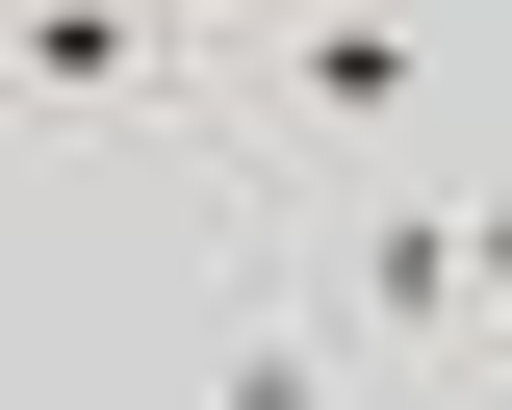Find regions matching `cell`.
<instances>
[{"mask_svg":"<svg viewBox=\"0 0 512 410\" xmlns=\"http://www.w3.org/2000/svg\"><path fill=\"white\" fill-rule=\"evenodd\" d=\"M180 0H26L0 26V77H26V129H103V103H180Z\"/></svg>","mask_w":512,"mask_h":410,"instance_id":"obj_4","label":"cell"},{"mask_svg":"<svg viewBox=\"0 0 512 410\" xmlns=\"http://www.w3.org/2000/svg\"><path fill=\"white\" fill-rule=\"evenodd\" d=\"M436 77H461V0H256V154H436Z\"/></svg>","mask_w":512,"mask_h":410,"instance_id":"obj_1","label":"cell"},{"mask_svg":"<svg viewBox=\"0 0 512 410\" xmlns=\"http://www.w3.org/2000/svg\"><path fill=\"white\" fill-rule=\"evenodd\" d=\"M359 308L308 282V231H231V257L180 282V410H359Z\"/></svg>","mask_w":512,"mask_h":410,"instance_id":"obj_3","label":"cell"},{"mask_svg":"<svg viewBox=\"0 0 512 410\" xmlns=\"http://www.w3.org/2000/svg\"><path fill=\"white\" fill-rule=\"evenodd\" d=\"M359 410H461V385H359Z\"/></svg>","mask_w":512,"mask_h":410,"instance_id":"obj_5","label":"cell"},{"mask_svg":"<svg viewBox=\"0 0 512 410\" xmlns=\"http://www.w3.org/2000/svg\"><path fill=\"white\" fill-rule=\"evenodd\" d=\"M333 308H359L384 385L487 359V154H384V180H333Z\"/></svg>","mask_w":512,"mask_h":410,"instance_id":"obj_2","label":"cell"}]
</instances>
